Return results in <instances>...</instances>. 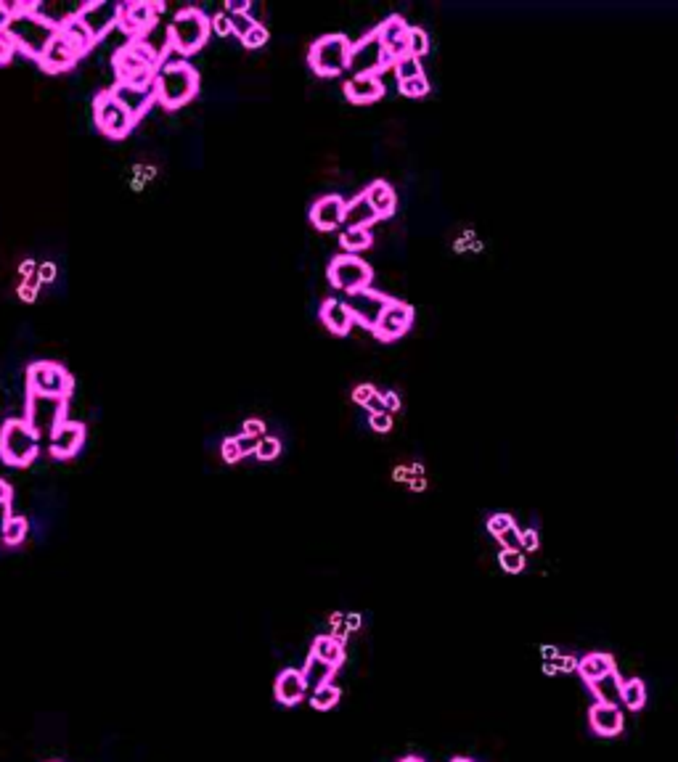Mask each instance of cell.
<instances>
[{"instance_id": "obj_31", "label": "cell", "mask_w": 678, "mask_h": 762, "mask_svg": "<svg viewBox=\"0 0 678 762\" xmlns=\"http://www.w3.org/2000/svg\"><path fill=\"white\" fill-rule=\"evenodd\" d=\"M310 654L332 667H339L344 662V646H342V641H337L335 635H318V638L313 641V646H310Z\"/></svg>"}, {"instance_id": "obj_51", "label": "cell", "mask_w": 678, "mask_h": 762, "mask_svg": "<svg viewBox=\"0 0 678 762\" xmlns=\"http://www.w3.org/2000/svg\"><path fill=\"white\" fill-rule=\"evenodd\" d=\"M369 424H371V429L374 431H389L392 429V413H388V411H377V413H369Z\"/></svg>"}, {"instance_id": "obj_49", "label": "cell", "mask_w": 678, "mask_h": 762, "mask_svg": "<svg viewBox=\"0 0 678 762\" xmlns=\"http://www.w3.org/2000/svg\"><path fill=\"white\" fill-rule=\"evenodd\" d=\"M210 27H212V32H215V35H220V38L234 35V32H231V19H228V13H226V11L215 13V16L210 19Z\"/></svg>"}, {"instance_id": "obj_17", "label": "cell", "mask_w": 678, "mask_h": 762, "mask_svg": "<svg viewBox=\"0 0 678 762\" xmlns=\"http://www.w3.org/2000/svg\"><path fill=\"white\" fill-rule=\"evenodd\" d=\"M80 58H83L80 50L72 46V43H67V40L56 32V35L50 38L49 46H46V50H43V56L38 58V64H40L43 72L58 75V72H69Z\"/></svg>"}, {"instance_id": "obj_60", "label": "cell", "mask_w": 678, "mask_h": 762, "mask_svg": "<svg viewBox=\"0 0 678 762\" xmlns=\"http://www.w3.org/2000/svg\"><path fill=\"white\" fill-rule=\"evenodd\" d=\"M11 517H13V514H11V503L0 501V535H3V529H5V524H8Z\"/></svg>"}, {"instance_id": "obj_29", "label": "cell", "mask_w": 678, "mask_h": 762, "mask_svg": "<svg viewBox=\"0 0 678 762\" xmlns=\"http://www.w3.org/2000/svg\"><path fill=\"white\" fill-rule=\"evenodd\" d=\"M615 669V660L612 654H604V651H593V654H585L578 662V675H581L585 683H593L596 678H604L607 672Z\"/></svg>"}, {"instance_id": "obj_40", "label": "cell", "mask_w": 678, "mask_h": 762, "mask_svg": "<svg viewBox=\"0 0 678 762\" xmlns=\"http://www.w3.org/2000/svg\"><path fill=\"white\" fill-rule=\"evenodd\" d=\"M498 564H501V570L506 572V574H520V572L525 570V554L522 551H501L498 554Z\"/></svg>"}, {"instance_id": "obj_28", "label": "cell", "mask_w": 678, "mask_h": 762, "mask_svg": "<svg viewBox=\"0 0 678 762\" xmlns=\"http://www.w3.org/2000/svg\"><path fill=\"white\" fill-rule=\"evenodd\" d=\"M363 193H366V199L371 201V207H374V212H377L379 217L395 215V209H397V193H395V189L389 186L388 181H374Z\"/></svg>"}, {"instance_id": "obj_63", "label": "cell", "mask_w": 678, "mask_h": 762, "mask_svg": "<svg viewBox=\"0 0 678 762\" xmlns=\"http://www.w3.org/2000/svg\"><path fill=\"white\" fill-rule=\"evenodd\" d=\"M451 762H472V760H469V758H453Z\"/></svg>"}, {"instance_id": "obj_34", "label": "cell", "mask_w": 678, "mask_h": 762, "mask_svg": "<svg viewBox=\"0 0 678 762\" xmlns=\"http://www.w3.org/2000/svg\"><path fill=\"white\" fill-rule=\"evenodd\" d=\"M329 625H332V635H335L337 641H344L350 633L361 630L363 619H361L358 612H337V615H332Z\"/></svg>"}, {"instance_id": "obj_41", "label": "cell", "mask_w": 678, "mask_h": 762, "mask_svg": "<svg viewBox=\"0 0 678 762\" xmlns=\"http://www.w3.org/2000/svg\"><path fill=\"white\" fill-rule=\"evenodd\" d=\"M430 50V35L422 30V27H411L408 30V53L422 58L424 53Z\"/></svg>"}, {"instance_id": "obj_61", "label": "cell", "mask_w": 678, "mask_h": 762, "mask_svg": "<svg viewBox=\"0 0 678 762\" xmlns=\"http://www.w3.org/2000/svg\"><path fill=\"white\" fill-rule=\"evenodd\" d=\"M11 498H13V487H11L5 479H0V501L11 503Z\"/></svg>"}, {"instance_id": "obj_32", "label": "cell", "mask_w": 678, "mask_h": 762, "mask_svg": "<svg viewBox=\"0 0 678 762\" xmlns=\"http://www.w3.org/2000/svg\"><path fill=\"white\" fill-rule=\"evenodd\" d=\"M644 704H647V683L641 678L623 680V704L620 707H626L630 713H638V710H644Z\"/></svg>"}, {"instance_id": "obj_16", "label": "cell", "mask_w": 678, "mask_h": 762, "mask_svg": "<svg viewBox=\"0 0 678 762\" xmlns=\"http://www.w3.org/2000/svg\"><path fill=\"white\" fill-rule=\"evenodd\" d=\"M85 445V424L80 421H64L50 431L49 450L53 458H72L75 453H80V447Z\"/></svg>"}, {"instance_id": "obj_23", "label": "cell", "mask_w": 678, "mask_h": 762, "mask_svg": "<svg viewBox=\"0 0 678 762\" xmlns=\"http://www.w3.org/2000/svg\"><path fill=\"white\" fill-rule=\"evenodd\" d=\"M56 32L67 40V43H72V46L80 50V56H85V53H91L94 50V46H96V38L91 35V30L80 22V16H77V11L75 13H69L58 27H56Z\"/></svg>"}, {"instance_id": "obj_19", "label": "cell", "mask_w": 678, "mask_h": 762, "mask_svg": "<svg viewBox=\"0 0 678 762\" xmlns=\"http://www.w3.org/2000/svg\"><path fill=\"white\" fill-rule=\"evenodd\" d=\"M344 207H347V201L342 196H337V193L321 196L310 207V223L318 231H335V228H339L344 223Z\"/></svg>"}, {"instance_id": "obj_46", "label": "cell", "mask_w": 678, "mask_h": 762, "mask_svg": "<svg viewBox=\"0 0 678 762\" xmlns=\"http://www.w3.org/2000/svg\"><path fill=\"white\" fill-rule=\"evenodd\" d=\"M400 93L408 95V98L427 95L430 93V83H427V77H424V75H422V77H414V80H406V83H400Z\"/></svg>"}, {"instance_id": "obj_11", "label": "cell", "mask_w": 678, "mask_h": 762, "mask_svg": "<svg viewBox=\"0 0 678 762\" xmlns=\"http://www.w3.org/2000/svg\"><path fill=\"white\" fill-rule=\"evenodd\" d=\"M165 11L162 3L154 0H133V3H120L117 11V27L133 38V40H144L148 30H154V24L159 22V13Z\"/></svg>"}, {"instance_id": "obj_39", "label": "cell", "mask_w": 678, "mask_h": 762, "mask_svg": "<svg viewBox=\"0 0 678 762\" xmlns=\"http://www.w3.org/2000/svg\"><path fill=\"white\" fill-rule=\"evenodd\" d=\"M581 657L573 654H557L554 660H543V672L546 675H557V672H578Z\"/></svg>"}, {"instance_id": "obj_64", "label": "cell", "mask_w": 678, "mask_h": 762, "mask_svg": "<svg viewBox=\"0 0 678 762\" xmlns=\"http://www.w3.org/2000/svg\"><path fill=\"white\" fill-rule=\"evenodd\" d=\"M400 762H422V760H419V758H406V760H400Z\"/></svg>"}, {"instance_id": "obj_12", "label": "cell", "mask_w": 678, "mask_h": 762, "mask_svg": "<svg viewBox=\"0 0 678 762\" xmlns=\"http://www.w3.org/2000/svg\"><path fill=\"white\" fill-rule=\"evenodd\" d=\"M329 284L335 288H342V291H358V288H366L371 286V279H374V270L369 262H363L361 257L355 254H337L332 262H329Z\"/></svg>"}, {"instance_id": "obj_10", "label": "cell", "mask_w": 678, "mask_h": 762, "mask_svg": "<svg viewBox=\"0 0 678 762\" xmlns=\"http://www.w3.org/2000/svg\"><path fill=\"white\" fill-rule=\"evenodd\" d=\"M94 122L106 138H114V141L128 138L130 130L136 128V120L130 117V111L120 106L109 91H101L94 98Z\"/></svg>"}, {"instance_id": "obj_38", "label": "cell", "mask_w": 678, "mask_h": 762, "mask_svg": "<svg viewBox=\"0 0 678 762\" xmlns=\"http://www.w3.org/2000/svg\"><path fill=\"white\" fill-rule=\"evenodd\" d=\"M395 75H397V83H406V80L422 77L424 72H422L419 58L408 53V56H403V58H397V61H395Z\"/></svg>"}, {"instance_id": "obj_33", "label": "cell", "mask_w": 678, "mask_h": 762, "mask_svg": "<svg viewBox=\"0 0 678 762\" xmlns=\"http://www.w3.org/2000/svg\"><path fill=\"white\" fill-rule=\"evenodd\" d=\"M339 699H342V691H339V686H335V683H326V686H318L316 691H310V704H313V710H318V713L335 710L339 704Z\"/></svg>"}, {"instance_id": "obj_30", "label": "cell", "mask_w": 678, "mask_h": 762, "mask_svg": "<svg viewBox=\"0 0 678 762\" xmlns=\"http://www.w3.org/2000/svg\"><path fill=\"white\" fill-rule=\"evenodd\" d=\"M302 672V680H305V688L308 691H316L318 686H326V683H332V678H335V672H337V667L326 665V662H321L318 657H308V662H305V667L299 669Z\"/></svg>"}, {"instance_id": "obj_55", "label": "cell", "mask_w": 678, "mask_h": 762, "mask_svg": "<svg viewBox=\"0 0 678 762\" xmlns=\"http://www.w3.org/2000/svg\"><path fill=\"white\" fill-rule=\"evenodd\" d=\"M244 434L263 439V437H265V421H260V419H246V421H244Z\"/></svg>"}, {"instance_id": "obj_18", "label": "cell", "mask_w": 678, "mask_h": 762, "mask_svg": "<svg viewBox=\"0 0 678 762\" xmlns=\"http://www.w3.org/2000/svg\"><path fill=\"white\" fill-rule=\"evenodd\" d=\"M109 93L114 95V101H117L120 106H125V109L130 111V117H133L136 122L156 103V88H154V85H148V88H133V85H120V83H114V85L109 88Z\"/></svg>"}, {"instance_id": "obj_43", "label": "cell", "mask_w": 678, "mask_h": 762, "mask_svg": "<svg viewBox=\"0 0 678 762\" xmlns=\"http://www.w3.org/2000/svg\"><path fill=\"white\" fill-rule=\"evenodd\" d=\"M13 53H16V40L11 35V30L5 24H0V66L8 64L13 58Z\"/></svg>"}, {"instance_id": "obj_50", "label": "cell", "mask_w": 678, "mask_h": 762, "mask_svg": "<svg viewBox=\"0 0 678 762\" xmlns=\"http://www.w3.org/2000/svg\"><path fill=\"white\" fill-rule=\"evenodd\" d=\"M419 476H424V466H422V464H411V466L395 469V479H397V482H406V484H411V482L419 479Z\"/></svg>"}, {"instance_id": "obj_47", "label": "cell", "mask_w": 678, "mask_h": 762, "mask_svg": "<svg viewBox=\"0 0 678 762\" xmlns=\"http://www.w3.org/2000/svg\"><path fill=\"white\" fill-rule=\"evenodd\" d=\"M509 527H514V519H512L509 514H493V517L487 519V532H490L493 537H501Z\"/></svg>"}, {"instance_id": "obj_62", "label": "cell", "mask_w": 678, "mask_h": 762, "mask_svg": "<svg viewBox=\"0 0 678 762\" xmlns=\"http://www.w3.org/2000/svg\"><path fill=\"white\" fill-rule=\"evenodd\" d=\"M559 654V649H554V646H540V657L543 660H554Z\"/></svg>"}, {"instance_id": "obj_53", "label": "cell", "mask_w": 678, "mask_h": 762, "mask_svg": "<svg viewBox=\"0 0 678 762\" xmlns=\"http://www.w3.org/2000/svg\"><path fill=\"white\" fill-rule=\"evenodd\" d=\"M520 540H522V551H538V545H540V535L533 527L520 529Z\"/></svg>"}, {"instance_id": "obj_52", "label": "cell", "mask_w": 678, "mask_h": 762, "mask_svg": "<svg viewBox=\"0 0 678 762\" xmlns=\"http://www.w3.org/2000/svg\"><path fill=\"white\" fill-rule=\"evenodd\" d=\"M220 450H223V461H226V464H236V461H242V453H239L236 437H226Z\"/></svg>"}, {"instance_id": "obj_15", "label": "cell", "mask_w": 678, "mask_h": 762, "mask_svg": "<svg viewBox=\"0 0 678 762\" xmlns=\"http://www.w3.org/2000/svg\"><path fill=\"white\" fill-rule=\"evenodd\" d=\"M117 11L120 3H106V0H94V3H83L77 8L80 22L91 30V35L96 38V43L112 30L117 27Z\"/></svg>"}, {"instance_id": "obj_20", "label": "cell", "mask_w": 678, "mask_h": 762, "mask_svg": "<svg viewBox=\"0 0 678 762\" xmlns=\"http://www.w3.org/2000/svg\"><path fill=\"white\" fill-rule=\"evenodd\" d=\"M408 30H411V24H408L403 16H397V13L388 16V19L377 27V35H379L382 46H385V50H389V53L395 56V61L403 58V56H408Z\"/></svg>"}, {"instance_id": "obj_42", "label": "cell", "mask_w": 678, "mask_h": 762, "mask_svg": "<svg viewBox=\"0 0 678 762\" xmlns=\"http://www.w3.org/2000/svg\"><path fill=\"white\" fill-rule=\"evenodd\" d=\"M279 453H281V439L279 437H268V434L257 442V450H254V456L260 461H273V458H279Z\"/></svg>"}, {"instance_id": "obj_59", "label": "cell", "mask_w": 678, "mask_h": 762, "mask_svg": "<svg viewBox=\"0 0 678 762\" xmlns=\"http://www.w3.org/2000/svg\"><path fill=\"white\" fill-rule=\"evenodd\" d=\"M16 294L24 299V302H32L35 297H38V286L35 284H22L19 288H16Z\"/></svg>"}, {"instance_id": "obj_54", "label": "cell", "mask_w": 678, "mask_h": 762, "mask_svg": "<svg viewBox=\"0 0 678 762\" xmlns=\"http://www.w3.org/2000/svg\"><path fill=\"white\" fill-rule=\"evenodd\" d=\"M257 442H260V439H257V437H249V434H239V437H236V445H239V453H242V458L244 456H249V453H254V450H257Z\"/></svg>"}, {"instance_id": "obj_25", "label": "cell", "mask_w": 678, "mask_h": 762, "mask_svg": "<svg viewBox=\"0 0 678 762\" xmlns=\"http://www.w3.org/2000/svg\"><path fill=\"white\" fill-rule=\"evenodd\" d=\"M379 220V215L374 212L371 201L366 199V193H358L355 199L347 201L344 207V228H371Z\"/></svg>"}, {"instance_id": "obj_2", "label": "cell", "mask_w": 678, "mask_h": 762, "mask_svg": "<svg viewBox=\"0 0 678 762\" xmlns=\"http://www.w3.org/2000/svg\"><path fill=\"white\" fill-rule=\"evenodd\" d=\"M154 88H156V103H162L165 109H181L192 103L199 93V72L183 58L181 61L162 58L159 72L154 77Z\"/></svg>"}, {"instance_id": "obj_35", "label": "cell", "mask_w": 678, "mask_h": 762, "mask_svg": "<svg viewBox=\"0 0 678 762\" xmlns=\"http://www.w3.org/2000/svg\"><path fill=\"white\" fill-rule=\"evenodd\" d=\"M352 400H355L358 405H363V408H366L369 413L385 411L382 394L377 392V386H374V384H358V386L352 389Z\"/></svg>"}, {"instance_id": "obj_24", "label": "cell", "mask_w": 678, "mask_h": 762, "mask_svg": "<svg viewBox=\"0 0 678 762\" xmlns=\"http://www.w3.org/2000/svg\"><path fill=\"white\" fill-rule=\"evenodd\" d=\"M273 694L281 704L287 707H294L305 699L308 688H305V680H302V672L299 669H284L279 678H276V686H273Z\"/></svg>"}, {"instance_id": "obj_4", "label": "cell", "mask_w": 678, "mask_h": 762, "mask_svg": "<svg viewBox=\"0 0 678 762\" xmlns=\"http://www.w3.org/2000/svg\"><path fill=\"white\" fill-rule=\"evenodd\" d=\"M40 453V437L24 419H8L0 427V461L16 469L30 466Z\"/></svg>"}, {"instance_id": "obj_56", "label": "cell", "mask_w": 678, "mask_h": 762, "mask_svg": "<svg viewBox=\"0 0 678 762\" xmlns=\"http://www.w3.org/2000/svg\"><path fill=\"white\" fill-rule=\"evenodd\" d=\"M38 279H40V284H53L56 281V265L53 262L38 265Z\"/></svg>"}, {"instance_id": "obj_26", "label": "cell", "mask_w": 678, "mask_h": 762, "mask_svg": "<svg viewBox=\"0 0 678 762\" xmlns=\"http://www.w3.org/2000/svg\"><path fill=\"white\" fill-rule=\"evenodd\" d=\"M588 688L599 699V704H623V678L618 675V669L607 672L604 678H596L593 683H588Z\"/></svg>"}, {"instance_id": "obj_14", "label": "cell", "mask_w": 678, "mask_h": 762, "mask_svg": "<svg viewBox=\"0 0 678 762\" xmlns=\"http://www.w3.org/2000/svg\"><path fill=\"white\" fill-rule=\"evenodd\" d=\"M414 326V307L400 302V299H392L388 305V310L382 313L379 323L374 326V336L379 341H395L400 339L403 333L408 332Z\"/></svg>"}, {"instance_id": "obj_9", "label": "cell", "mask_w": 678, "mask_h": 762, "mask_svg": "<svg viewBox=\"0 0 678 762\" xmlns=\"http://www.w3.org/2000/svg\"><path fill=\"white\" fill-rule=\"evenodd\" d=\"M389 66H395V56L385 50L377 30L350 46L347 69H352L355 75H377L379 77V72H385Z\"/></svg>"}, {"instance_id": "obj_21", "label": "cell", "mask_w": 678, "mask_h": 762, "mask_svg": "<svg viewBox=\"0 0 678 762\" xmlns=\"http://www.w3.org/2000/svg\"><path fill=\"white\" fill-rule=\"evenodd\" d=\"M344 95H347L352 103L363 106V103L379 101V98L385 95V85H382V80H379L377 75H355V77H350V80L344 83Z\"/></svg>"}, {"instance_id": "obj_13", "label": "cell", "mask_w": 678, "mask_h": 762, "mask_svg": "<svg viewBox=\"0 0 678 762\" xmlns=\"http://www.w3.org/2000/svg\"><path fill=\"white\" fill-rule=\"evenodd\" d=\"M392 302V297L382 294V291H374L371 286L366 288H358V291H350L347 294V310L352 315V323H361L363 329H371L379 323L382 313L388 310V305Z\"/></svg>"}, {"instance_id": "obj_1", "label": "cell", "mask_w": 678, "mask_h": 762, "mask_svg": "<svg viewBox=\"0 0 678 762\" xmlns=\"http://www.w3.org/2000/svg\"><path fill=\"white\" fill-rule=\"evenodd\" d=\"M162 64V50L146 40H130L128 46L117 48L112 56V66L120 85L133 88H148L154 85V77Z\"/></svg>"}, {"instance_id": "obj_58", "label": "cell", "mask_w": 678, "mask_h": 762, "mask_svg": "<svg viewBox=\"0 0 678 762\" xmlns=\"http://www.w3.org/2000/svg\"><path fill=\"white\" fill-rule=\"evenodd\" d=\"M226 13H249V0H228Z\"/></svg>"}, {"instance_id": "obj_48", "label": "cell", "mask_w": 678, "mask_h": 762, "mask_svg": "<svg viewBox=\"0 0 678 762\" xmlns=\"http://www.w3.org/2000/svg\"><path fill=\"white\" fill-rule=\"evenodd\" d=\"M498 543L506 548V551H522V540H520V527L514 524V527H509L501 537H498ZM525 554V551H522Z\"/></svg>"}, {"instance_id": "obj_57", "label": "cell", "mask_w": 678, "mask_h": 762, "mask_svg": "<svg viewBox=\"0 0 678 762\" xmlns=\"http://www.w3.org/2000/svg\"><path fill=\"white\" fill-rule=\"evenodd\" d=\"M382 403H385V411H388V413L400 411V394H397V392H392V389L382 394Z\"/></svg>"}, {"instance_id": "obj_7", "label": "cell", "mask_w": 678, "mask_h": 762, "mask_svg": "<svg viewBox=\"0 0 678 762\" xmlns=\"http://www.w3.org/2000/svg\"><path fill=\"white\" fill-rule=\"evenodd\" d=\"M72 389H75V379H72V374L61 363L38 360V363H32L27 368V392L69 400Z\"/></svg>"}, {"instance_id": "obj_36", "label": "cell", "mask_w": 678, "mask_h": 762, "mask_svg": "<svg viewBox=\"0 0 678 762\" xmlns=\"http://www.w3.org/2000/svg\"><path fill=\"white\" fill-rule=\"evenodd\" d=\"M339 241L347 252H363L371 246L374 236H371V228H344Z\"/></svg>"}, {"instance_id": "obj_3", "label": "cell", "mask_w": 678, "mask_h": 762, "mask_svg": "<svg viewBox=\"0 0 678 762\" xmlns=\"http://www.w3.org/2000/svg\"><path fill=\"white\" fill-rule=\"evenodd\" d=\"M210 35H212V27H210V16L204 11L181 8L167 27V48H173L183 56H192V53L204 48Z\"/></svg>"}, {"instance_id": "obj_22", "label": "cell", "mask_w": 678, "mask_h": 762, "mask_svg": "<svg viewBox=\"0 0 678 762\" xmlns=\"http://www.w3.org/2000/svg\"><path fill=\"white\" fill-rule=\"evenodd\" d=\"M588 720H591V728L599 733V736H618L626 725L623 720V707H615V704H593L591 713H588Z\"/></svg>"}, {"instance_id": "obj_6", "label": "cell", "mask_w": 678, "mask_h": 762, "mask_svg": "<svg viewBox=\"0 0 678 762\" xmlns=\"http://www.w3.org/2000/svg\"><path fill=\"white\" fill-rule=\"evenodd\" d=\"M350 38L344 35H324L318 38L310 50H308V64L316 75L321 77H335L339 72L347 69V58H350Z\"/></svg>"}, {"instance_id": "obj_44", "label": "cell", "mask_w": 678, "mask_h": 762, "mask_svg": "<svg viewBox=\"0 0 678 762\" xmlns=\"http://www.w3.org/2000/svg\"><path fill=\"white\" fill-rule=\"evenodd\" d=\"M271 40V32H268V27H263V24H254L246 35L242 38V46L244 48H263L265 43Z\"/></svg>"}, {"instance_id": "obj_27", "label": "cell", "mask_w": 678, "mask_h": 762, "mask_svg": "<svg viewBox=\"0 0 678 762\" xmlns=\"http://www.w3.org/2000/svg\"><path fill=\"white\" fill-rule=\"evenodd\" d=\"M321 321L329 332L337 333V336H344L352 329V315H350L347 305L339 302V299H326L321 305Z\"/></svg>"}, {"instance_id": "obj_45", "label": "cell", "mask_w": 678, "mask_h": 762, "mask_svg": "<svg viewBox=\"0 0 678 762\" xmlns=\"http://www.w3.org/2000/svg\"><path fill=\"white\" fill-rule=\"evenodd\" d=\"M228 19H231V32L242 40L244 35L254 27V24H260L257 19H252L249 13H228Z\"/></svg>"}, {"instance_id": "obj_8", "label": "cell", "mask_w": 678, "mask_h": 762, "mask_svg": "<svg viewBox=\"0 0 678 762\" xmlns=\"http://www.w3.org/2000/svg\"><path fill=\"white\" fill-rule=\"evenodd\" d=\"M24 421L30 429L43 439L50 437V431L67 421V400L64 397H50V394H35L27 392V413Z\"/></svg>"}, {"instance_id": "obj_5", "label": "cell", "mask_w": 678, "mask_h": 762, "mask_svg": "<svg viewBox=\"0 0 678 762\" xmlns=\"http://www.w3.org/2000/svg\"><path fill=\"white\" fill-rule=\"evenodd\" d=\"M5 27L11 30V35H13V40H16V50H22L24 56L35 58V61L43 56V50H46V46L50 43V38L56 35V24H50L49 19H43V16L35 11V5H32L30 11H24V13L8 19Z\"/></svg>"}, {"instance_id": "obj_37", "label": "cell", "mask_w": 678, "mask_h": 762, "mask_svg": "<svg viewBox=\"0 0 678 762\" xmlns=\"http://www.w3.org/2000/svg\"><path fill=\"white\" fill-rule=\"evenodd\" d=\"M27 532H30V522L24 517H11L0 537L5 545H22L27 540Z\"/></svg>"}]
</instances>
